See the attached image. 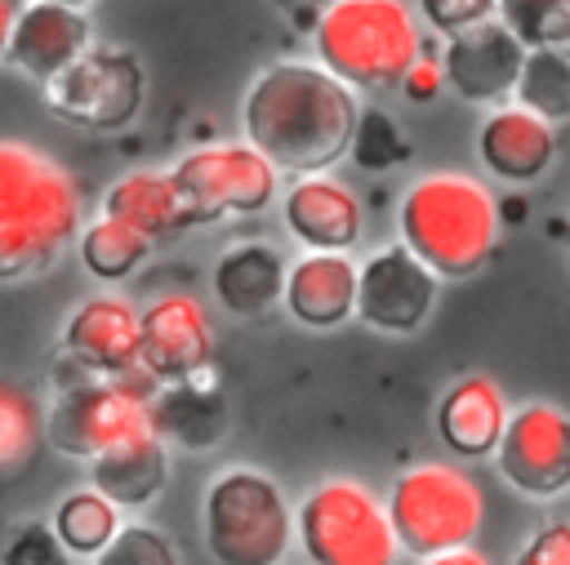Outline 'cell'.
<instances>
[{
	"mask_svg": "<svg viewBox=\"0 0 570 565\" xmlns=\"http://www.w3.org/2000/svg\"><path fill=\"white\" fill-rule=\"evenodd\" d=\"M80 236V191L45 151L0 138V280L40 276Z\"/></svg>",
	"mask_w": 570,
	"mask_h": 565,
	"instance_id": "2",
	"label": "cell"
},
{
	"mask_svg": "<svg viewBox=\"0 0 570 565\" xmlns=\"http://www.w3.org/2000/svg\"><path fill=\"white\" fill-rule=\"evenodd\" d=\"M419 13L428 18L432 31L459 36L468 27H481L494 18V0H419Z\"/></svg>",
	"mask_w": 570,
	"mask_h": 565,
	"instance_id": "33",
	"label": "cell"
},
{
	"mask_svg": "<svg viewBox=\"0 0 570 565\" xmlns=\"http://www.w3.org/2000/svg\"><path fill=\"white\" fill-rule=\"evenodd\" d=\"M281 307L303 329H338L356 316V262L347 254H303L285 267Z\"/></svg>",
	"mask_w": 570,
	"mask_h": 565,
	"instance_id": "20",
	"label": "cell"
},
{
	"mask_svg": "<svg viewBox=\"0 0 570 565\" xmlns=\"http://www.w3.org/2000/svg\"><path fill=\"white\" fill-rule=\"evenodd\" d=\"M94 565H178L174 543L156 525H120L116 538L94 556Z\"/></svg>",
	"mask_w": 570,
	"mask_h": 565,
	"instance_id": "31",
	"label": "cell"
},
{
	"mask_svg": "<svg viewBox=\"0 0 570 565\" xmlns=\"http://www.w3.org/2000/svg\"><path fill=\"white\" fill-rule=\"evenodd\" d=\"M441 276L405 245H383L356 267V316L379 334H419L436 307Z\"/></svg>",
	"mask_w": 570,
	"mask_h": 565,
	"instance_id": "12",
	"label": "cell"
},
{
	"mask_svg": "<svg viewBox=\"0 0 570 565\" xmlns=\"http://www.w3.org/2000/svg\"><path fill=\"white\" fill-rule=\"evenodd\" d=\"M142 62L129 49H102L94 44L85 58H76L58 80L45 85L49 111L76 129L111 133L125 129L142 111Z\"/></svg>",
	"mask_w": 570,
	"mask_h": 565,
	"instance_id": "10",
	"label": "cell"
},
{
	"mask_svg": "<svg viewBox=\"0 0 570 565\" xmlns=\"http://www.w3.org/2000/svg\"><path fill=\"white\" fill-rule=\"evenodd\" d=\"M441 85H445V71H441V62L432 58V53H419L414 58V67L401 76V93L410 98V102H432L436 93H441Z\"/></svg>",
	"mask_w": 570,
	"mask_h": 565,
	"instance_id": "35",
	"label": "cell"
},
{
	"mask_svg": "<svg viewBox=\"0 0 570 565\" xmlns=\"http://www.w3.org/2000/svg\"><path fill=\"white\" fill-rule=\"evenodd\" d=\"M142 329V374L156 387L187 383L214 369V329L191 294H160L138 311Z\"/></svg>",
	"mask_w": 570,
	"mask_h": 565,
	"instance_id": "13",
	"label": "cell"
},
{
	"mask_svg": "<svg viewBox=\"0 0 570 565\" xmlns=\"http://www.w3.org/2000/svg\"><path fill=\"white\" fill-rule=\"evenodd\" d=\"M40 440H45V418L36 400L22 387L0 383V476L22 472L36 458Z\"/></svg>",
	"mask_w": 570,
	"mask_h": 565,
	"instance_id": "29",
	"label": "cell"
},
{
	"mask_svg": "<svg viewBox=\"0 0 570 565\" xmlns=\"http://www.w3.org/2000/svg\"><path fill=\"white\" fill-rule=\"evenodd\" d=\"M508 400H503V387L485 374H463L454 378L436 409H432V423H436V436L441 445L454 454V458H494L499 440H503V427H508Z\"/></svg>",
	"mask_w": 570,
	"mask_h": 565,
	"instance_id": "18",
	"label": "cell"
},
{
	"mask_svg": "<svg viewBox=\"0 0 570 565\" xmlns=\"http://www.w3.org/2000/svg\"><path fill=\"white\" fill-rule=\"evenodd\" d=\"M169 178L178 187V200H183L191 227L254 218L276 200V169L249 142L196 147L169 169Z\"/></svg>",
	"mask_w": 570,
	"mask_h": 565,
	"instance_id": "9",
	"label": "cell"
},
{
	"mask_svg": "<svg viewBox=\"0 0 570 565\" xmlns=\"http://www.w3.org/2000/svg\"><path fill=\"white\" fill-rule=\"evenodd\" d=\"M53 534H58V543L71 552V556H98L111 538H116V529H120V507L111 503V498H102L94 485H85V489H71V494H62V503L53 507Z\"/></svg>",
	"mask_w": 570,
	"mask_h": 565,
	"instance_id": "26",
	"label": "cell"
},
{
	"mask_svg": "<svg viewBox=\"0 0 570 565\" xmlns=\"http://www.w3.org/2000/svg\"><path fill=\"white\" fill-rule=\"evenodd\" d=\"M49 4H67V9H85L89 0H49Z\"/></svg>",
	"mask_w": 570,
	"mask_h": 565,
	"instance_id": "39",
	"label": "cell"
},
{
	"mask_svg": "<svg viewBox=\"0 0 570 565\" xmlns=\"http://www.w3.org/2000/svg\"><path fill=\"white\" fill-rule=\"evenodd\" d=\"M58 351L85 374V378H129L142 369V329H138V311L116 298V294H98L85 298L62 334H58Z\"/></svg>",
	"mask_w": 570,
	"mask_h": 565,
	"instance_id": "14",
	"label": "cell"
},
{
	"mask_svg": "<svg viewBox=\"0 0 570 565\" xmlns=\"http://www.w3.org/2000/svg\"><path fill=\"white\" fill-rule=\"evenodd\" d=\"M276 4H281V9H303L307 18H321V9H325L330 0H276Z\"/></svg>",
	"mask_w": 570,
	"mask_h": 565,
	"instance_id": "38",
	"label": "cell"
},
{
	"mask_svg": "<svg viewBox=\"0 0 570 565\" xmlns=\"http://www.w3.org/2000/svg\"><path fill=\"white\" fill-rule=\"evenodd\" d=\"M512 98H517V107L534 111V116L548 120V125L570 120V53L530 49Z\"/></svg>",
	"mask_w": 570,
	"mask_h": 565,
	"instance_id": "27",
	"label": "cell"
},
{
	"mask_svg": "<svg viewBox=\"0 0 570 565\" xmlns=\"http://www.w3.org/2000/svg\"><path fill=\"white\" fill-rule=\"evenodd\" d=\"M227 396L218 391L214 369L187 383H169L151 396V427L160 440H174L183 449H214L227 436Z\"/></svg>",
	"mask_w": 570,
	"mask_h": 565,
	"instance_id": "22",
	"label": "cell"
},
{
	"mask_svg": "<svg viewBox=\"0 0 570 565\" xmlns=\"http://www.w3.org/2000/svg\"><path fill=\"white\" fill-rule=\"evenodd\" d=\"M160 387L138 369L129 378H80L62 387L45 414V440L80 463L125 445L151 427V396Z\"/></svg>",
	"mask_w": 570,
	"mask_h": 565,
	"instance_id": "8",
	"label": "cell"
},
{
	"mask_svg": "<svg viewBox=\"0 0 570 565\" xmlns=\"http://www.w3.org/2000/svg\"><path fill=\"white\" fill-rule=\"evenodd\" d=\"M169 480V454H165V440L156 436V427L129 436L125 445L98 454L89 463V485L111 498L120 512L129 507H147Z\"/></svg>",
	"mask_w": 570,
	"mask_h": 565,
	"instance_id": "23",
	"label": "cell"
},
{
	"mask_svg": "<svg viewBox=\"0 0 570 565\" xmlns=\"http://www.w3.org/2000/svg\"><path fill=\"white\" fill-rule=\"evenodd\" d=\"M94 49V27L85 18V9H67V4H49V0H31L18 9L4 62L13 71H22L36 85L58 80L76 58H85Z\"/></svg>",
	"mask_w": 570,
	"mask_h": 565,
	"instance_id": "16",
	"label": "cell"
},
{
	"mask_svg": "<svg viewBox=\"0 0 570 565\" xmlns=\"http://www.w3.org/2000/svg\"><path fill=\"white\" fill-rule=\"evenodd\" d=\"M102 214L125 222V227H134V231H142L147 240H165V236L191 227L174 178L160 174V169H134V174L116 178L107 187V196H102Z\"/></svg>",
	"mask_w": 570,
	"mask_h": 565,
	"instance_id": "24",
	"label": "cell"
},
{
	"mask_svg": "<svg viewBox=\"0 0 570 565\" xmlns=\"http://www.w3.org/2000/svg\"><path fill=\"white\" fill-rule=\"evenodd\" d=\"M18 0H0V62H4V49H9V36H13V22H18Z\"/></svg>",
	"mask_w": 570,
	"mask_h": 565,
	"instance_id": "37",
	"label": "cell"
},
{
	"mask_svg": "<svg viewBox=\"0 0 570 565\" xmlns=\"http://www.w3.org/2000/svg\"><path fill=\"white\" fill-rule=\"evenodd\" d=\"M294 538L312 565H396V534L387 503L361 480L334 476L303 494L294 512Z\"/></svg>",
	"mask_w": 570,
	"mask_h": 565,
	"instance_id": "7",
	"label": "cell"
},
{
	"mask_svg": "<svg viewBox=\"0 0 570 565\" xmlns=\"http://www.w3.org/2000/svg\"><path fill=\"white\" fill-rule=\"evenodd\" d=\"M476 156L485 165V174L503 178V182H539L552 160H557V133L548 120H539L525 107H499L485 116L481 133H476Z\"/></svg>",
	"mask_w": 570,
	"mask_h": 565,
	"instance_id": "19",
	"label": "cell"
},
{
	"mask_svg": "<svg viewBox=\"0 0 570 565\" xmlns=\"http://www.w3.org/2000/svg\"><path fill=\"white\" fill-rule=\"evenodd\" d=\"M494 18L525 49L570 53V0H494Z\"/></svg>",
	"mask_w": 570,
	"mask_h": 565,
	"instance_id": "28",
	"label": "cell"
},
{
	"mask_svg": "<svg viewBox=\"0 0 570 565\" xmlns=\"http://www.w3.org/2000/svg\"><path fill=\"white\" fill-rule=\"evenodd\" d=\"M423 565H490L481 552H472V547H454V552H441V556H428Z\"/></svg>",
	"mask_w": 570,
	"mask_h": 565,
	"instance_id": "36",
	"label": "cell"
},
{
	"mask_svg": "<svg viewBox=\"0 0 570 565\" xmlns=\"http://www.w3.org/2000/svg\"><path fill=\"white\" fill-rule=\"evenodd\" d=\"M67 556H71V552L58 543L53 525L27 521V525H18V529L9 534V543H4V552H0V565H67Z\"/></svg>",
	"mask_w": 570,
	"mask_h": 565,
	"instance_id": "32",
	"label": "cell"
},
{
	"mask_svg": "<svg viewBox=\"0 0 570 565\" xmlns=\"http://www.w3.org/2000/svg\"><path fill=\"white\" fill-rule=\"evenodd\" d=\"M200 525L214 565H281L294 543L281 485L254 467H227L205 485Z\"/></svg>",
	"mask_w": 570,
	"mask_h": 565,
	"instance_id": "5",
	"label": "cell"
},
{
	"mask_svg": "<svg viewBox=\"0 0 570 565\" xmlns=\"http://www.w3.org/2000/svg\"><path fill=\"white\" fill-rule=\"evenodd\" d=\"M494 467L521 498L548 503L570 489V414L557 405H521L494 449Z\"/></svg>",
	"mask_w": 570,
	"mask_h": 565,
	"instance_id": "11",
	"label": "cell"
},
{
	"mask_svg": "<svg viewBox=\"0 0 570 565\" xmlns=\"http://www.w3.org/2000/svg\"><path fill=\"white\" fill-rule=\"evenodd\" d=\"M525 53H530V49H525L499 18H490V22L468 27V31H459V36L445 40V49H441V71H445V85H450L463 102L503 107V102L517 93Z\"/></svg>",
	"mask_w": 570,
	"mask_h": 565,
	"instance_id": "15",
	"label": "cell"
},
{
	"mask_svg": "<svg viewBox=\"0 0 570 565\" xmlns=\"http://www.w3.org/2000/svg\"><path fill=\"white\" fill-rule=\"evenodd\" d=\"M396 231L401 245L441 280H468L494 254L499 205L476 178L436 169L405 187L396 205Z\"/></svg>",
	"mask_w": 570,
	"mask_h": 565,
	"instance_id": "3",
	"label": "cell"
},
{
	"mask_svg": "<svg viewBox=\"0 0 570 565\" xmlns=\"http://www.w3.org/2000/svg\"><path fill=\"white\" fill-rule=\"evenodd\" d=\"M387 521L401 552L428 561L468 547L485 521L481 485L450 463H414L392 480Z\"/></svg>",
	"mask_w": 570,
	"mask_h": 565,
	"instance_id": "6",
	"label": "cell"
},
{
	"mask_svg": "<svg viewBox=\"0 0 570 565\" xmlns=\"http://www.w3.org/2000/svg\"><path fill=\"white\" fill-rule=\"evenodd\" d=\"M281 218H285V231L312 254H343L365 231V209L356 191L330 174H307L289 182L281 200Z\"/></svg>",
	"mask_w": 570,
	"mask_h": 565,
	"instance_id": "17",
	"label": "cell"
},
{
	"mask_svg": "<svg viewBox=\"0 0 570 565\" xmlns=\"http://www.w3.org/2000/svg\"><path fill=\"white\" fill-rule=\"evenodd\" d=\"M512 565H570V521L534 529V538L512 556Z\"/></svg>",
	"mask_w": 570,
	"mask_h": 565,
	"instance_id": "34",
	"label": "cell"
},
{
	"mask_svg": "<svg viewBox=\"0 0 570 565\" xmlns=\"http://www.w3.org/2000/svg\"><path fill=\"white\" fill-rule=\"evenodd\" d=\"M214 298L236 320H267L285 298V258L272 240H236L214 262Z\"/></svg>",
	"mask_w": 570,
	"mask_h": 565,
	"instance_id": "21",
	"label": "cell"
},
{
	"mask_svg": "<svg viewBox=\"0 0 570 565\" xmlns=\"http://www.w3.org/2000/svg\"><path fill=\"white\" fill-rule=\"evenodd\" d=\"M347 156H352L356 169H365V174H383V169L401 165V160H405V133H401L396 116L383 111V107H361L356 129H352V151H347Z\"/></svg>",
	"mask_w": 570,
	"mask_h": 565,
	"instance_id": "30",
	"label": "cell"
},
{
	"mask_svg": "<svg viewBox=\"0 0 570 565\" xmlns=\"http://www.w3.org/2000/svg\"><path fill=\"white\" fill-rule=\"evenodd\" d=\"M312 44L321 67L347 89H392L423 53L419 22L401 0H330Z\"/></svg>",
	"mask_w": 570,
	"mask_h": 565,
	"instance_id": "4",
	"label": "cell"
},
{
	"mask_svg": "<svg viewBox=\"0 0 570 565\" xmlns=\"http://www.w3.org/2000/svg\"><path fill=\"white\" fill-rule=\"evenodd\" d=\"M361 102L321 62H267L240 102L245 142L276 174H330L352 151Z\"/></svg>",
	"mask_w": 570,
	"mask_h": 565,
	"instance_id": "1",
	"label": "cell"
},
{
	"mask_svg": "<svg viewBox=\"0 0 570 565\" xmlns=\"http://www.w3.org/2000/svg\"><path fill=\"white\" fill-rule=\"evenodd\" d=\"M151 245H156V240H147L142 231H134V227H125V222H116V218H107V214L94 218L89 227H80V236H76L80 267H85L94 280H102V285L129 280V276L147 262Z\"/></svg>",
	"mask_w": 570,
	"mask_h": 565,
	"instance_id": "25",
	"label": "cell"
}]
</instances>
